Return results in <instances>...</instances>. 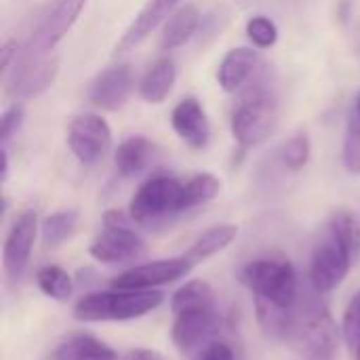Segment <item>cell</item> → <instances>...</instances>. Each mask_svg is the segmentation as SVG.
Here are the masks:
<instances>
[{"label":"cell","mask_w":360,"mask_h":360,"mask_svg":"<svg viewBox=\"0 0 360 360\" xmlns=\"http://www.w3.org/2000/svg\"><path fill=\"white\" fill-rule=\"evenodd\" d=\"M243 285L253 293L262 331L281 342L293 310L300 304V281L293 264L285 257H257L243 266Z\"/></svg>","instance_id":"1"},{"label":"cell","mask_w":360,"mask_h":360,"mask_svg":"<svg viewBox=\"0 0 360 360\" xmlns=\"http://www.w3.org/2000/svg\"><path fill=\"white\" fill-rule=\"evenodd\" d=\"M360 259V224L340 209L321 228L310 255V283L321 295L335 291Z\"/></svg>","instance_id":"2"},{"label":"cell","mask_w":360,"mask_h":360,"mask_svg":"<svg viewBox=\"0 0 360 360\" xmlns=\"http://www.w3.org/2000/svg\"><path fill=\"white\" fill-rule=\"evenodd\" d=\"M165 293L158 289L133 291L110 289L82 295L74 306V319L80 323H108V321H133L160 308Z\"/></svg>","instance_id":"3"},{"label":"cell","mask_w":360,"mask_h":360,"mask_svg":"<svg viewBox=\"0 0 360 360\" xmlns=\"http://www.w3.org/2000/svg\"><path fill=\"white\" fill-rule=\"evenodd\" d=\"M300 356H325L338 350V325L319 300H300L281 340Z\"/></svg>","instance_id":"4"},{"label":"cell","mask_w":360,"mask_h":360,"mask_svg":"<svg viewBox=\"0 0 360 360\" xmlns=\"http://www.w3.org/2000/svg\"><path fill=\"white\" fill-rule=\"evenodd\" d=\"M232 135L240 152L264 143L278 124V105L266 89H251L232 112Z\"/></svg>","instance_id":"5"},{"label":"cell","mask_w":360,"mask_h":360,"mask_svg":"<svg viewBox=\"0 0 360 360\" xmlns=\"http://www.w3.org/2000/svg\"><path fill=\"white\" fill-rule=\"evenodd\" d=\"M89 253L99 264H127L143 257L146 243L141 236L131 228L129 217L122 211H105L103 215V228L95 236V240L89 247Z\"/></svg>","instance_id":"6"},{"label":"cell","mask_w":360,"mask_h":360,"mask_svg":"<svg viewBox=\"0 0 360 360\" xmlns=\"http://www.w3.org/2000/svg\"><path fill=\"white\" fill-rule=\"evenodd\" d=\"M181 192L184 181L177 177L154 175L135 190L129 205V217L137 224H152L181 213Z\"/></svg>","instance_id":"7"},{"label":"cell","mask_w":360,"mask_h":360,"mask_svg":"<svg viewBox=\"0 0 360 360\" xmlns=\"http://www.w3.org/2000/svg\"><path fill=\"white\" fill-rule=\"evenodd\" d=\"M59 74V61L46 55H27L19 57L13 70L2 78L6 93L13 99H32L42 95L53 86Z\"/></svg>","instance_id":"8"},{"label":"cell","mask_w":360,"mask_h":360,"mask_svg":"<svg viewBox=\"0 0 360 360\" xmlns=\"http://www.w3.org/2000/svg\"><path fill=\"white\" fill-rule=\"evenodd\" d=\"M224 319L215 308H198L173 314L171 340L179 352H196L205 344L219 338Z\"/></svg>","instance_id":"9"},{"label":"cell","mask_w":360,"mask_h":360,"mask_svg":"<svg viewBox=\"0 0 360 360\" xmlns=\"http://www.w3.org/2000/svg\"><path fill=\"white\" fill-rule=\"evenodd\" d=\"M84 4L86 0H55L49 6V11L40 17L38 25L34 27L25 53L46 55L49 51H53L63 40V36L72 30Z\"/></svg>","instance_id":"10"},{"label":"cell","mask_w":360,"mask_h":360,"mask_svg":"<svg viewBox=\"0 0 360 360\" xmlns=\"http://www.w3.org/2000/svg\"><path fill=\"white\" fill-rule=\"evenodd\" d=\"M68 146L82 165H97L112 148V129L97 114L76 116L68 131Z\"/></svg>","instance_id":"11"},{"label":"cell","mask_w":360,"mask_h":360,"mask_svg":"<svg viewBox=\"0 0 360 360\" xmlns=\"http://www.w3.org/2000/svg\"><path fill=\"white\" fill-rule=\"evenodd\" d=\"M194 264L188 259V255H177L169 259H156L148 262L141 266H133L118 274L112 281L114 289H133V291H146V289H156L162 285H171L192 272Z\"/></svg>","instance_id":"12"},{"label":"cell","mask_w":360,"mask_h":360,"mask_svg":"<svg viewBox=\"0 0 360 360\" xmlns=\"http://www.w3.org/2000/svg\"><path fill=\"white\" fill-rule=\"evenodd\" d=\"M36 234H38L36 211H23L11 226L2 247V266H4V274L11 281L21 278V274L25 272L36 243Z\"/></svg>","instance_id":"13"},{"label":"cell","mask_w":360,"mask_h":360,"mask_svg":"<svg viewBox=\"0 0 360 360\" xmlns=\"http://www.w3.org/2000/svg\"><path fill=\"white\" fill-rule=\"evenodd\" d=\"M131 89H133V74L131 68L122 63L116 68H108L95 76V80L89 86V99L93 105L101 110L116 112L127 103Z\"/></svg>","instance_id":"14"},{"label":"cell","mask_w":360,"mask_h":360,"mask_svg":"<svg viewBox=\"0 0 360 360\" xmlns=\"http://www.w3.org/2000/svg\"><path fill=\"white\" fill-rule=\"evenodd\" d=\"M171 124H173L175 133L192 150L207 148L209 137H211V127H209V118H207L202 105L198 103V99H194V97L181 99L171 114Z\"/></svg>","instance_id":"15"},{"label":"cell","mask_w":360,"mask_h":360,"mask_svg":"<svg viewBox=\"0 0 360 360\" xmlns=\"http://www.w3.org/2000/svg\"><path fill=\"white\" fill-rule=\"evenodd\" d=\"M179 0H148V4L139 11V15L133 19V23L127 27L122 38L118 40L114 55H122L137 46L141 40H146L165 19L173 15V8L177 6Z\"/></svg>","instance_id":"16"},{"label":"cell","mask_w":360,"mask_h":360,"mask_svg":"<svg viewBox=\"0 0 360 360\" xmlns=\"http://www.w3.org/2000/svg\"><path fill=\"white\" fill-rule=\"evenodd\" d=\"M262 55L253 49L240 46V49H232L224 61L219 63L217 70V80L221 84L224 91L228 93H236L240 91L251 78H255V74L262 68Z\"/></svg>","instance_id":"17"},{"label":"cell","mask_w":360,"mask_h":360,"mask_svg":"<svg viewBox=\"0 0 360 360\" xmlns=\"http://www.w3.org/2000/svg\"><path fill=\"white\" fill-rule=\"evenodd\" d=\"M51 360H116V352L91 333H70L51 352Z\"/></svg>","instance_id":"18"},{"label":"cell","mask_w":360,"mask_h":360,"mask_svg":"<svg viewBox=\"0 0 360 360\" xmlns=\"http://www.w3.org/2000/svg\"><path fill=\"white\" fill-rule=\"evenodd\" d=\"M156 156V146L141 135H133L129 139H124L116 152H114V165L116 171L122 177H135L139 175L143 169L150 167V162Z\"/></svg>","instance_id":"19"},{"label":"cell","mask_w":360,"mask_h":360,"mask_svg":"<svg viewBox=\"0 0 360 360\" xmlns=\"http://www.w3.org/2000/svg\"><path fill=\"white\" fill-rule=\"evenodd\" d=\"M175 78H177V70H175L173 59L160 57L143 74L141 84H139V95L148 103H162L167 99V95L171 93Z\"/></svg>","instance_id":"20"},{"label":"cell","mask_w":360,"mask_h":360,"mask_svg":"<svg viewBox=\"0 0 360 360\" xmlns=\"http://www.w3.org/2000/svg\"><path fill=\"white\" fill-rule=\"evenodd\" d=\"M236 236H238V226H234V224H219V226H213V228L205 230V232L192 243V247L186 251V255H188V259H190L194 266H198V264L211 259L213 255H217L219 251L228 249V247L234 243Z\"/></svg>","instance_id":"21"},{"label":"cell","mask_w":360,"mask_h":360,"mask_svg":"<svg viewBox=\"0 0 360 360\" xmlns=\"http://www.w3.org/2000/svg\"><path fill=\"white\" fill-rule=\"evenodd\" d=\"M200 23V13L194 4H184L179 6L165 23L162 27V38H160V46L165 51H173L181 44H186L192 34L198 30Z\"/></svg>","instance_id":"22"},{"label":"cell","mask_w":360,"mask_h":360,"mask_svg":"<svg viewBox=\"0 0 360 360\" xmlns=\"http://www.w3.org/2000/svg\"><path fill=\"white\" fill-rule=\"evenodd\" d=\"M215 291L207 281H190L184 287H179L171 297V312H186V310H198V308H215Z\"/></svg>","instance_id":"23"},{"label":"cell","mask_w":360,"mask_h":360,"mask_svg":"<svg viewBox=\"0 0 360 360\" xmlns=\"http://www.w3.org/2000/svg\"><path fill=\"white\" fill-rule=\"evenodd\" d=\"M219 188H221V181L213 173H198V175L190 177L184 184L181 211H190L194 207L211 202L219 194Z\"/></svg>","instance_id":"24"},{"label":"cell","mask_w":360,"mask_h":360,"mask_svg":"<svg viewBox=\"0 0 360 360\" xmlns=\"http://www.w3.org/2000/svg\"><path fill=\"white\" fill-rule=\"evenodd\" d=\"M36 285L46 297L57 302H65L74 293V281L61 266H42L36 272Z\"/></svg>","instance_id":"25"},{"label":"cell","mask_w":360,"mask_h":360,"mask_svg":"<svg viewBox=\"0 0 360 360\" xmlns=\"http://www.w3.org/2000/svg\"><path fill=\"white\" fill-rule=\"evenodd\" d=\"M76 226H78V213L76 211H57V213L44 217V221L40 226L44 245L51 249L63 245L68 238L74 236Z\"/></svg>","instance_id":"26"},{"label":"cell","mask_w":360,"mask_h":360,"mask_svg":"<svg viewBox=\"0 0 360 360\" xmlns=\"http://www.w3.org/2000/svg\"><path fill=\"white\" fill-rule=\"evenodd\" d=\"M247 36L257 49H270L278 40V27L270 17L255 15L247 21Z\"/></svg>","instance_id":"27"},{"label":"cell","mask_w":360,"mask_h":360,"mask_svg":"<svg viewBox=\"0 0 360 360\" xmlns=\"http://www.w3.org/2000/svg\"><path fill=\"white\" fill-rule=\"evenodd\" d=\"M281 156H283V165L289 171H293V173L295 171H302L308 165V160H310V139H308V135L300 133V135L291 137L283 146Z\"/></svg>","instance_id":"28"},{"label":"cell","mask_w":360,"mask_h":360,"mask_svg":"<svg viewBox=\"0 0 360 360\" xmlns=\"http://www.w3.org/2000/svg\"><path fill=\"white\" fill-rule=\"evenodd\" d=\"M344 167L352 173L360 175V116L354 114L348 122V133L344 141Z\"/></svg>","instance_id":"29"},{"label":"cell","mask_w":360,"mask_h":360,"mask_svg":"<svg viewBox=\"0 0 360 360\" xmlns=\"http://www.w3.org/2000/svg\"><path fill=\"white\" fill-rule=\"evenodd\" d=\"M342 333L350 350L354 352L360 346V291L348 302L342 321Z\"/></svg>","instance_id":"30"},{"label":"cell","mask_w":360,"mask_h":360,"mask_svg":"<svg viewBox=\"0 0 360 360\" xmlns=\"http://www.w3.org/2000/svg\"><path fill=\"white\" fill-rule=\"evenodd\" d=\"M192 360H238V356L230 342L217 338V340L205 344L202 348H198Z\"/></svg>","instance_id":"31"},{"label":"cell","mask_w":360,"mask_h":360,"mask_svg":"<svg viewBox=\"0 0 360 360\" xmlns=\"http://www.w3.org/2000/svg\"><path fill=\"white\" fill-rule=\"evenodd\" d=\"M23 118H25V112L21 105H11L4 114H2V122H0V141H2V148H6V143L19 133L21 124H23Z\"/></svg>","instance_id":"32"},{"label":"cell","mask_w":360,"mask_h":360,"mask_svg":"<svg viewBox=\"0 0 360 360\" xmlns=\"http://www.w3.org/2000/svg\"><path fill=\"white\" fill-rule=\"evenodd\" d=\"M19 59V42L17 40H6L2 51H0V70H2V78L13 70V65Z\"/></svg>","instance_id":"33"},{"label":"cell","mask_w":360,"mask_h":360,"mask_svg":"<svg viewBox=\"0 0 360 360\" xmlns=\"http://www.w3.org/2000/svg\"><path fill=\"white\" fill-rule=\"evenodd\" d=\"M127 360H165L162 354H158L156 350H146V348H137V350H131L127 354Z\"/></svg>","instance_id":"34"},{"label":"cell","mask_w":360,"mask_h":360,"mask_svg":"<svg viewBox=\"0 0 360 360\" xmlns=\"http://www.w3.org/2000/svg\"><path fill=\"white\" fill-rule=\"evenodd\" d=\"M0 152H2V184H6V179H8V152H6V148H2Z\"/></svg>","instance_id":"35"},{"label":"cell","mask_w":360,"mask_h":360,"mask_svg":"<svg viewBox=\"0 0 360 360\" xmlns=\"http://www.w3.org/2000/svg\"><path fill=\"white\" fill-rule=\"evenodd\" d=\"M333 354H325V356H302V360H333Z\"/></svg>","instance_id":"36"},{"label":"cell","mask_w":360,"mask_h":360,"mask_svg":"<svg viewBox=\"0 0 360 360\" xmlns=\"http://www.w3.org/2000/svg\"><path fill=\"white\" fill-rule=\"evenodd\" d=\"M352 354H354V360H360V346L354 350V352H352Z\"/></svg>","instance_id":"37"},{"label":"cell","mask_w":360,"mask_h":360,"mask_svg":"<svg viewBox=\"0 0 360 360\" xmlns=\"http://www.w3.org/2000/svg\"><path fill=\"white\" fill-rule=\"evenodd\" d=\"M356 114L360 116V97H359V101H356Z\"/></svg>","instance_id":"38"}]
</instances>
